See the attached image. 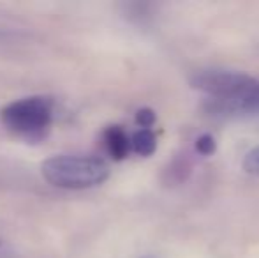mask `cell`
Here are the masks:
<instances>
[{
	"label": "cell",
	"instance_id": "6",
	"mask_svg": "<svg viewBox=\"0 0 259 258\" xmlns=\"http://www.w3.org/2000/svg\"><path fill=\"white\" fill-rule=\"evenodd\" d=\"M196 151L201 156H210L215 152V140L210 134H201V136L196 140Z\"/></svg>",
	"mask_w": 259,
	"mask_h": 258
},
{
	"label": "cell",
	"instance_id": "5",
	"mask_svg": "<svg viewBox=\"0 0 259 258\" xmlns=\"http://www.w3.org/2000/svg\"><path fill=\"white\" fill-rule=\"evenodd\" d=\"M243 170L250 175H259V145L243 158Z\"/></svg>",
	"mask_w": 259,
	"mask_h": 258
},
{
	"label": "cell",
	"instance_id": "1",
	"mask_svg": "<svg viewBox=\"0 0 259 258\" xmlns=\"http://www.w3.org/2000/svg\"><path fill=\"white\" fill-rule=\"evenodd\" d=\"M42 175L57 188L87 190L108 179L109 166L92 156H55L42 163Z\"/></svg>",
	"mask_w": 259,
	"mask_h": 258
},
{
	"label": "cell",
	"instance_id": "4",
	"mask_svg": "<svg viewBox=\"0 0 259 258\" xmlns=\"http://www.w3.org/2000/svg\"><path fill=\"white\" fill-rule=\"evenodd\" d=\"M131 147L136 154L140 156H152L157 149V140H155V134L152 133L150 129H140L136 134L133 136L131 140Z\"/></svg>",
	"mask_w": 259,
	"mask_h": 258
},
{
	"label": "cell",
	"instance_id": "3",
	"mask_svg": "<svg viewBox=\"0 0 259 258\" xmlns=\"http://www.w3.org/2000/svg\"><path fill=\"white\" fill-rule=\"evenodd\" d=\"M104 145H106V151L109 152V156L113 159H116V161L125 159L131 151L129 136H127L125 131L120 128V126H109L104 131Z\"/></svg>",
	"mask_w": 259,
	"mask_h": 258
},
{
	"label": "cell",
	"instance_id": "7",
	"mask_svg": "<svg viewBox=\"0 0 259 258\" xmlns=\"http://www.w3.org/2000/svg\"><path fill=\"white\" fill-rule=\"evenodd\" d=\"M136 122L143 129H148L155 122V112L150 110V108H141L136 114Z\"/></svg>",
	"mask_w": 259,
	"mask_h": 258
},
{
	"label": "cell",
	"instance_id": "2",
	"mask_svg": "<svg viewBox=\"0 0 259 258\" xmlns=\"http://www.w3.org/2000/svg\"><path fill=\"white\" fill-rule=\"evenodd\" d=\"M52 106L48 97H25L4 108L2 122L27 140H41L52 124Z\"/></svg>",
	"mask_w": 259,
	"mask_h": 258
}]
</instances>
